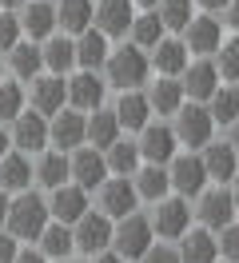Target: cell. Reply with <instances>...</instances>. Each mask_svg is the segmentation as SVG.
Masks as SVG:
<instances>
[{
    "label": "cell",
    "instance_id": "obj_1",
    "mask_svg": "<svg viewBox=\"0 0 239 263\" xmlns=\"http://www.w3.org/2000/svg\"><path fill=\"white\" fill-rule=\"evenodd\" d=\"M48 219H52V212H48V203L36 192H20L16 199H8V215H4V223H8V231H12L16 239H40V231L48 228Z\"/></svg>",
    "mask_w": 239,
    "mask_h": 263
},
{
    "label": "cell",
    "instance_id": "obj_2",
    "mask_svg": "<svg viewBox=\"0 0 239 263\" xmlns=\"http://www.w3.org/2000/svg\"><path fill=\"white\" fill-rule=\"evenodd\" d=\"M104 68H108V84H116L120 92H127V88H140V84H148L152 60L143 56L140 44H124V48L108 52Z\"/></svg>",
    "mask_w": 239,
    "mask_h": 263
},
{
    "label": "cell",
    "instance_id": "obj_3",
    "mask_svg": "<svg viewBox=\"0 0 239 263\" xmlns=\"http://www.w3.org/2000/svg\"><path fill=\"white\" fill-rule=\"evenodd\" d=\"M152 239H156L152 219H143V215H136V212H127L124 219H120V228H112V247H116V255H124V263L140 259L143 251L152 247Z\"/></svg>",
    "mask_w": 239,
    "mask_h": 263
},
{
    "label": "cell",
    "instance_id": "obj_4",
    "mask_svg": "<svg viewBox=\"0 0 239 263\" xmlns=\"http://www.w3.org/2000/svg\"><path fill=\"white\" fill-rule=\"evenodd\" d=\"M211 128H215V120L207 108L199 104H179L175 108V140L183 144V148H204L207 140H211Z\"/></svg>",
    "mask_w": 239,
    "mask_h": 263
},
{
    "label": "cell",
    "instance_id": "obj_5",
    "mask_svg": "<svg viewBox=\"0 0 239 263\" xmlns=\"http://www.w3.org/2000/svg\"><path fill=\"white\" fill-rule=\"evenodd\" d=\"M72 239H76V247L84 251V255H96V251H104V247H112V215L104 212H88L76 219V228H72Z\"/></svg>",
    "mask_w": 239,
    "mask_h": 263
},
{
    "label": "cell",
    "instance_id": "obj_6",
    "mask_svg": "<svg viewBox=\"0 0 239 263\" xmlns=\"http://www.w3.org/2000/svg\"><path fill=\"white\" fill-rule=\"evenodd\" d=\"M88 140V116H80V108H60L48 124V144L52 148H64L72 152Z\"/></svg>",
    "mask_w": 239,
    "mask_h": 263
},
{
    "label": "cell",
    "instance_id": "obj_7",
    "mask_svg": "<svg viewBox=\"0 0 239 263\" xmlns=\"http://www.w3.org/2000/svg\"><path fill=\"white\" fill-rule=\"evenodd\" d=\"M172 187L179 196H204V183H207V167L199 156H172Z\"/></svg>",
    "mask_w": 239,
    "mask_h": 263
},
{
    "label": "cell",
    "instance_id": "obj_8",
    "mask_svg": "<svg viewBox=\"0 0 239 263\" xmlns=\"http://www.w3.org/2000/svg\"><path fill=\"white\" fill-rule=\"evenodd\" d=\"M136 183L127 180V176H116V180H104L100 183V208H104V215H112V219H124L127 212H136Z\"/></svg>",
    "mask_w": 239,
    "mask_h": 263
},
{
    "label": "cell",
    "instance_id": "obj_9",
    "mask_svg": "<svg viewBox=\"0 0 239 263\" xmlns=\"http://www.w3.org/2000/svg\"><path fill=\"white\" fill-rule=\"evenodd\" d=\"M183 44H188V52L211 56V52L223 44V24L215 16H191L188 24H183Z\"/></svg>",
    "mask_w": 239,
    "mask_h": 263
},
{
    "label": "cell",
    "instance_id": "obj_10",
    "mask_svg": "<svg viewBox=\"0 0 239 263\" xmlns=\"http://www.w3.org/2000/svg\"><path fill=\"white\" fill-rule=\"evenodd\" d=\"M175 144H179L175 132L163 128V124H152V120H148V124L140 128V156L148 160V164H168V160L175 156Z\"/></svg>",
    "mask_w": 239,
    "mask_h": 263
},
{
    "label": "cell",
    "instance_id": "obj_11",
    "mask_svg": "<svg viewBox=\"0 0 239 263\" xmlns=\"http://www.w3.org/2000/svg\"><path fill=\"white\" fill-rule=\"evenodd\" d=\"M156 203L159 208H156V215H152V231L163 235V239H179L191 223V208L183 199H156Z\"/></svg>",
    "mask_w": 239,
    "mask_h": 263
},
{
    "label": "cell",
    "instance_id": "obj_12",
    "mask_svg": "<svg viewBox=\"0 0 239 263\" xmlns=\"http://www.w3.org/2000/svg\"><path fill=\"white\" fill-rule=\"evenodd\" d=\"M68 100V80L64 76H32V108L40 116H56Z\"/></svg>",
    "mask_w": 239,
    "mask_h": 263
},
{
    "label": "cell",
    "instance_id": "obj_13",
    "mask_svg": "<svg viewBox=\"0 0 239 263\" xmlns=\"http://www.w3.org/2000/svg\"><path fill=\"white\" fill-rule=\"evenodd\" d=\"M48 212H52V219H60V223H76L80 215L88 212V192L80 183H60V187H52Z\"/></svg>",
    "mask_w": 239,
    "mask_h": 263
},
{
    "label": "cell",
    "instance_id": "obj_14",
    "mask_svg": "<svg viewBox=\"0 0 239 263\" xmlns=\"http://www.w3.org/2000/svg\"><path fill=\"white\" fill-rule=\"evenodd\" d=\"M12 144L20 152H44L48 148V120L40 112H20L12 120Z\"/></svg>",
    "mask_w": 239,
    "mask_h": 263
},
{
    "label": "cell",
    "instance_id": "obj_15",
    "mask_svg": "<svg viewBox=\"0 0 239 263\" xmlns=\"http://www.w3.org/2000/svg\"><path fill=\"white\" fill-rule=\"evenodd\" d=\"M68 167H72V180H76L84 192L100 187V183H104V176H108V164H104L100 148H80L76 156L68 160Z\"/></svg>",
    "mask_w": 239,
    "mask_h": 263
},
{
    "label": "cell",
    "instance_id": "obj_16",
    "mask_svg": "<svg viewBox=\"0 0 239 263\" xmlns=\"http://www.w3.org/2000/svg\"><path fill=\"white\" fill-rule=\"evenodd\" d=\"M132 0H100L96 4V28L104 36H127V28H132Z\"/></svg>",
    "mask_w": 239,
    "mask_h": 263
},
{
    "label": "cell",
    "instance_id": "obj_17",
    "mask_svg": "<svg viewBox=\"0 0 239 263\" xmlns=\"http://www.w3.org/2000/svg\"><path fill=\"white\" fill-rule=\"evenodd\" d=\"M199 160H204V167H207V180L227 183V180H235V172H239V152L231 148V144H211V140H207Z\"/></svg>",
    "mask_w": 239,
    "mask_h": 263
},
{
    "label": "cell",
    "instance_id": "obj_18",
    "mask_svg": "<svg viewBox=\"0 0 239 263\" xmlns=\"http://www.w3.org/2000/svg\"><path fill=\"white\" fill-rule=\"evenodd\" d=\"M68 104L80 108V112L100 108V104H104V84H100V76L88 72V68H84L80 76H72V80H68Z\"/></svg>",
    "mask_w": 239,
    "mask_h": 263
},
{
    "label": "cell",
    "instance_id": "obj_19",
    "mask_svg": "<svg viewBox=\"0 0 239 263\" xmlns=\"http://www.w3.org/2000/svg\"><path fill=\"white\" fill-rule=\"evenodd\" d=\"M112 112H116V120H120V128L140 132L143 124L152 120V104H148V96H143L140 88H127L124 96H120V104H116Z\"/></svg>",
    "mask_w": 239,
    "mask_h": 263
},
{
    "label": "cell",
    "instance_id": "obj_20",
    "mask_svg": "<svg viewBox=\"0 0 239 263\" xmlns=\"http://www.w3.org/2000/svg\"><path fill=\"white\" fill-rule=\"evenodd\" d=\"M219 88V68L211 60H199V64L183 68V96L191 100H211V92Z\"/></svg>",
    "mask_w": 239,
    "mask_h": 263
},
{
    "label": "cell",
    "instance_id": "obj_21",
    "mask_svg": "<svg viewBox=\"0 0 239 263\" xmlns=\"http://www.w3.org/2000/svg\"><path fill=\"white\" fill-rule=\"evenodd\" d=\"M199 219H204L207 228H227L231 219H235V199H231V192H223V187H215V192H207L204 199H199Z\"/></svg>",
    "mask_w": 239,
    "mask_h": 263
},
{
    "label": "cell",
    "instance_id": "obj_22",
    "mask_svg": "<svg viewBox=\"0 0 239 263\" xmlns=\"http://www.w3.org/2000/svg\"><path fill=\"white\" fill-rule=\"evenodd\" d=\"M104 60H108V36L100 28H84L76 36V64L96 72V68H104Z\"/></svg>",
    "mask_w": 239,
    "mask_h": 263
},
{
    "label": "cell",
    "instance_id": "obj_23",
    "mask_svg": "<svg viewBox=\"0 0 239 263\" xmlns=\"http://www.w3.org/2000/svg\"><path fill=\"white\" fill-rule=\"evenodd\" d=\"M76 251V239H72V223H52L48 219V228L40 231V255L44 259H68Z\"/></svg>",
    "mask_w": 239,
    "mask_h": 263
},
{
    "label": "cell",
    "instance_id": "obj_24",
    "mask_svg": "<svg viewBox=\"0 0 239 263\" xmlns=\"http://www.w3.org/2000/svg\"><path fill=\"white\" fill-rule=\"evenodd\" d=\"M179 239H183L179 243V263H215L219 259L215 235H207V231H183Z\"/></svg>",
    "mask_w": 239,
    "mask_h": 263
},
{
    "label": "cell",
    "instance_id": "obj_25",
    "mask_svg": "<svg viewBox=\"0 0 239 263\" xmlns=\"http://www.w3.org/2000/svg\"><path fill=\"white\" fill-rule=\"evenodd\" d=\"M92 16H96L92 0H60V4H56V24L72 36H80L84 28H92Z\"/></svg>",
    "mask_w": 239,
    "mask_h": 263
},
{
    "label": "cell",
    "instance_id": "obj_26",
    "mask_svg": "<svg viewBox=\"0 0 239 263\" xmlns=\"http://www.w3.org/2000/svg\"><path fill=\"white\" fill-rule=\"evenodd\" d=\"M136 196L140 199H163L168 196V187H172V176H168V167L163 164H148V167H136Z\"/></svg>",
    "mask_w": 239,
    "mask_h": 263
},
{
    "label": "cell",
    "instance_id": "obj_27",
    "mask_svg": "<svg viewBox=\"0 0 239 263\" xmlns=\"http://www.w3.org/2000/svg\"><path fill=\"white\" fill-rule=\"evenodd\" d=\"M32 183V164H28V156L16 148V152H8L4 160H0V187L4 192H24Z\"/></svg>",
    "mask_w": 239,
    "mask_h": 263
},
{
    "label": "cell",
    "instance_id": "obj_28",
    "mask_svg": "<svg viewBox=\"0 0 239 263\" xmlns=\"http://www.w3.org/2000/svg\"><path fill=\"white\" fill-rule=\"evenodd\" d=\"M20 28L32 36V40H48L52 28H56V4H44V0H36L24 8V16H20Z\"/></svg>",
    "mask_w": 239,
    "mask_h": 263
},
{
    "label": "cell",
    "instance_id": "obj_29",
    "mask_svg": "<svg viewBox=\"0 0 239 263\" xmlns=\"http://www.w3.org/2000/svg\"><path fill=\"white\" fill-rule=\"evenodd\" d=\"M96 116H88V144L92 148H108V144H116L120 140V120H116V112H108V108H92Z\"/></svg>",
    "mask_w": 239,
    "mask_h": 263
},
{
    "label": "cell",
    "instance_id": "obj_30",
    "mask_svg": "<svg viewBox=\"0 0 239 263\" xmlns=\"http://www.w3.org/2000/svg\"><path fill=\"white\" fill-rule=\"evenodd\" d=\"M148 104H152V112H159V116H175V108L183 104V84L172 80V76H163L159 84H152Z\"/></svg>",
    "mask_w": 239,
    "mask_h": 263
},
{
    "label": "cell",
    "instance_id": "obj_31",
    "mask_svg": "<svg viewBox=\"0 0 239 263\" xmlns=\"http://www.w3.org/2000/svg\"><path fill=\"white\" fill-rule=\"evenodd\" d=\"M108 156H104V164H108V172H116V176H136V167H140V144H127V140H116V144H108Z\"/></svg>",
    "mask_w": 239,
    "mask_h": 263
},
{
    "label": "cell",
    "instance_id": "obj_32",
    "mask_svg": "<svg viewBox=\"0 0 239 263\" xmlns=\"http://www.w3.org/2000/svg\"><path fill=\"white\" fill-rule=\"evenodd\" d=\"M152 64H156L163 76H179V72L188 68V44H183V40H159Z\"/></svg>",
    "mask_w": 239,
    "mask_h": 263
},
{
    "label": "cell",
    "instance_id": "obj_33",
    "mask_svg": "<svg viewBox=\"0 0 239 263\" xmlns=\"http://www.w3.org/2000/svg\"><path fill=\"white\" fill-rule=\"evenodd\" d=\"M72 64H76V40H68V36H48V44H44V68H52L56 76H64Z\"/></svg>",
    "mask_w": 239,
    "mask_h": 263
},
{
    "label": "cell",
    "instance_id": "obj_34",
    "mask_svg": "<svg viewBox=\"0 0 239 263\" xmlns=\"http://www.w3.org/2000/svg\"><path fill=\"white\" fill-rule=\"evenodd\" d=\"M8 56H12V72L20 76V80H32V76H40V68H44V52L36 48V44H20L16 40L12 48H8Z\"/></svg>",
    "mask_w": 239,
    "mask_h": 263
},
{
    "label": "cell",
    "instance_id": "obj_35",
    "mask_svg": "<svg viewBox=\"0 0 239 263\" xmlns=\"http://www.w3.org/2000/svg\"><path fill=\"white\" fill-rule=\"evenodd\" d=\"M132 44H140V48H156L159 40H163V20H159V12H143V16H132Z\"/></svg>",
    "mask_w": 239,
    "mask_h": 263
},
{
    "label": "cell",
    "instance_id": "obj_36",
    "mask_svg": "<svg viewBox=\"0 0 239 263\" xmlns=\"http://www.w3.org/2000/svg\"><path fill=\"white\" fill-rule=\"evenodd\" d=\"M68 176H72V167H68V156H64V152H48L44 160L36 164V180L44 183V187H60Z\"/></svg>",
    "mask_w": 239,
    "mask_h": 263
},
{
    "label": "cell",
    "instance_id": "obj_37",
    "mask_svg": "<svg viewBox=\"0 0 239 263\" xmlns=\"http://www.w3.org/2000/svg\"><path fill=\"white\" fill-rule=\"evenodd\" d=\"M207 104H211L207 112H211L215 124H235V120H239V92H235V88H215Z\"/></svg>",
    "mask_w": 239,
    "mask_h": 263
},
{
    "label": "cell",
    "instance_id": "obj_38",
    "mask_svg": "<svg viewBox=\"0 0 239 263\" xmlns=\"http://www.w3.org/2000/svg\"><path fill=\"white\" fill-rule=\"evenodd\" d=\"M20 112H24V88L0 80V124H4V120H16Z\"/></svg>",
    "mask_w": 239,
    "mask_h": 263
},
{
    "label": "cell",
    "instance_id": "obj_39",
    "mask_svg": "<svg viewBox=\"0 0 239 263\" xmlns=\"http://www.w3.org/2000/svg\"><path fill=\"white\" fill-rule=\"evenodd\" d=\"M159 20H163V28L183 32V24L191 20V0H159Z\"/></svg>",
    "mask_w": 239,
    "mask_h": 263
},
{
    "label": "cell",
    "instance_id": "obj_40",
    "mask_svg": "<svg viewBox=\"0 0 239 263\" xmlns=\"http://www.w3.org/2000/svg\"><path fill=\"white\" fill-rule=\"evenodd\" d=\"M219 60H215V68H219V76H227V80H239V36L235 40H227V44H219Z\"/></svg>",
    "mask_w": 239,
    "mask_h": 263
},
{
    "label": "cell",
    "instance_id": "obj_41",
    "mask_svg": "<svg viewBox=\"0 0 239 263\" xmlns=\"http://www.w3.org/2000/svg\"><path fill=\"white\" fill-rule=\"evenodd\" d=\"M20 16H12V8H0V52H8L20 40Z\"/></svg>",
    "mask_w": 239,
    "mask_h": 263
},
{
    "label": "cell",
    "instance_id": "obj_42",
    "mask_svg": "<svg viewBox=\"0 0 239 263\" xmlns=\"http://www.w3.org/2000/svg\"><path fill=\"white\" fill-rule=\"evenodd\" d=\"M215 243H219V255L227 263H239V223L235 219H231L227 228H219V239H215Z\"/></svg>",
    "mask_w": 239,
    "mask_h": 263
},
{
    "label": "cell",
    "instance_id": "obj_43",
    "mask_svg": "<svg viewBox=\"0 0 239 263\" xmlns=\"http://www.w3.org/2000/svg\"><path fill=\"white\" fill-rule=\"evenodd\" d=\"M140 263H179V251H172V247H148V251H143L140 255Z\"/></svg>",
    "mask_w": 239,
    "mask_h": 263
},
{
    "label": "cell",
    "instance_id": "obj_44",
    "mask_svg": "<svg viewBox=\"0 0 239 263\" xmlns=\"http://www.w3.org/2000/svg\"><path fill=\"white\" fill-rule=\"evenodd\" d=\"M16 251H20V239H16L12 231H4V235H0V263H12Z\"/></svg>",
    "mask_w": 239,
    "mask_h": 263
},
{
    "label": "cell",
    "instance_id": "obj_45",
    "mask_svg": "<svg viewBox=\"0 0 239 263\" xmlns=\"http://www.w3.org/2000/svg\"><path fill=\"white\" fill-rule=\"evenodd\" d=\"M223 12H227V24L239 32V0H227V8H223Z\"/></svg>",
    "mask_w": 239,
    "mask_h": 263
},
{
    "label": "cell",
    "instance_id": "obj_46",
    "mask_svg": "<svg viewBox=\"0 0 239 263\" xmlns=\"http://www.w3.org/2000/svg\"><path fill=\"white\" fill-rule=\"evenodd\" d=\"M92 263H124V255H116V251L104 247V251H96V255H92Z\"/></svg>",
    "mask_w": 239,
    "mask_h": 263
},
{
    "label": "cell",
    "instance_id": "obj_47",
    "mask_svg": "<svg viewBox=\"0 0 239 263\" xmlns=\"http://www.w3.org/2000/svg\"><path fill=\"white\" fill-rule=\"evenodd\" d=\"M12 263H48L44 255H40V251H16V259Z\"/></svg>",
    "mask_w": 239,
    "mask_h": 263
},
{
    "label": "cell",
    "instance_id": "obj_48",
    "mask_svg": "<svg viewBox=\"0 0 239 263\" xmlns=\"http://www.w3.org/2000/svg\"><path fill=\"white\" fill-rule=\"evenodd\" d=\"M8 152H12V136H8V132H4V124H0V160H4Z\"/></svg>",
    "mask_w": 239,
    "mask_h": 263
},
{
    "label": "cell",
    "instance_id": "obj_49",
    "mask_svg": "<svg viewBox=\"0 0 239 263\" xmlns=\"http://www.w3.org/2000/svg\"><path fill=\"white\" fill-rule=\"evenodd\" d=\"M199 8H207V12H219V8H227V0H195Z\"/></svg>",
    "mask_w": 239,
    "mask_h": 263
},
{
    "label": "cell",
    "instance_id": "obj_50",
    "mask_svg": "<svg viewBox=\"0 0 239 263\" xmlns=\"http://www.w3.org/2000/svg\"><path fill=\"white\" fill-rule=\"evenodd\" d=\"M4 215H8V192L0 187V223H4Z\"/></svg>",
    "mask_w": 239,
    "mask_h": 263
},
{
    "label": "cell",
    "instance_id": "obj_51",
    "mask_svg": "<svg viewBox=\"0 0 239 263\" xmlns=\"http://www.w3.org/2000/svg\"><path fill=\"white\" fill-rule=\"evenodd\" d=\"M227 144H231V148L239 152V120H235V124H231V140H227Z\"/></svg>",
    "mask_w": 239,
    "mask_h": 263
},
{
    "label": "cell",
    "instance_id": "obj_52",
    "mask_svg": "<svg viewBox=\"0 0 239 263\" xmlns=\"http://www.w3.org/2000/svg\"><path fill=\"white\" fill-rule=\"evenodd\" d=\"M231 183H235V192H231V199H235V212H239V172H235V180H231Z\"/></svg>",
    "mask_w": 239,
    "mask_h": 263
},
{
    "label": "cell",
    "instance_id": "obj_53",
    "mask_svg": "<svg viewBox=\"0 0 239 263\" xmlns=\"http://www.w3.org/2000/svg\"><path fill=\"white\" fill-rule=\"evenodd\" d=\"M24 0H0V8H20Z\"/></svg>",
    "mask_w": 239,
    "mask_h": 263
},
{
    "label": "cell",
    "instance_id": "obj_54",
    "mask_svg": "<svg viewBox=\"0 0 239 263\" xmlns=\"http://www.w3.org/2000/svg\"><path fill=\"white\" fill-rule=\"evenodd\" d=\"M132 4H143V8H156L159 0H132Z\"/></svg>",
    "mask_w": 239,
    "mask_h": 263
},
{
    "label": "cell",
    "instance_id": "obj_55",
    "mask_svg": "<svg viewBox=\"0 0 239 263\" xmlns=\"http://www.w3.org/2000/svg\"><path fill=\"white\" fill-rule=\"evenodd\" d=\"M56 263H72V259H56Z\"/></svg>",
    "mask_w": 239,
    "mask_h": 263
},
{
    "label": "cell",
    "instance_id": "obj_56",
    "mask_svg": "<svg viewBox=\"0 0 239 263\" xmlns=\"http://www.w3.org/2000/svg\"><path fill=\"white\" fill-rule=\"evenodd\" d=\"M215 263H219V259H215ZM223 263H227V259H223Z\"/></svg>",
    "mask_w": 239,
    "mask_h": 263
}]
</instances>
